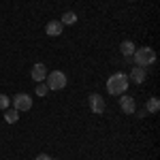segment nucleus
Segmentation results:
<instances>
[{
  "mask_svg": "<svg viewBox=\"0 0 160 160\" xmlns=\"http://www.w3.org/2000/svg\"><path fill=\"white\" fill-rule=\"evenodd\" d=\"M135 43L132 41H122V45H120V51H122L124 58H132V53H135Z\"/></svg>",
  "mask_w": 160,
  "mask_h": 160,
  "instance_id": "10",
  "label": "nucleus"
},
{
  "mask_svg": "<svg viewBox=\"0 0 160 160\" xmlns=\"http://www.w3.org/2000/svg\"><path fill=\"white\" fill-rule=\"evenodd\" d=\"M30 77H32V81H45V77H47V66L43 64V62H37L34 66H32V71H30Z\"/></svg>",
  "mask_w": 160,
  "mask_h": 160,
  "instance_id": "7",
  "label": "nucleus"
},
{
  "mask_svg": "<svg viewBox=\"0 0 160 160\" xmlns=\"http://www.w3.org/2000/svg\"><path fill=\"white\" fill-rule=\"evenodd\" d=\"M128 79L135 81V83H143V81H145V68H141V66H132Z\"/></svg>",
  "mask_w": 160,
  "mask_h": 160,
  "instance_id": "9",
  "label": "nucleus"
},
{
  "mask_svg": "<svg viewBox=\"0 0 160 160\" xmlns=\"http://www.w3.org/2000/svg\"><path fill=\"white\" fill-rule=\"evenodd\" d=\"M62 26H73L75 22H77V13H73V11H66L64 15H62Z\"/></svg>",
  "mask_w": 160,
  "mask_h": 160,
  "instance_id": "13",
  "label": "nucleus"
},
{
  "mask_svg": "<svg viewBox=\"0 0 160 160\" xmlns=\"http://www.w3.org/2000/svg\"><path fill=\"white\" fill-rule=\"evenodd\" d=\"M47 92H49L47 83H45V81H41V83L37 86V94H38V96H47Z\"/></svg>",
  "mask_w": 160,
  "mask_h": 160,
  "instance_id": "15",
  "label": "nucleus"
},
{
  "mask_svg": "<svg viewBox=\"0 0 160 160\" xmlns=\"http://www.w3.org/2000/svg\"><path fill=\"white\" fill-rule=\"evenodd\" d=\"M13 109H17V111H30L32 109V98H30V94H26V92L15 94V96H13Z\"/></svg>",
  "mask_w": 160,
  "mask_h": 160,
  "instance_id": "4",
  "label": "nucleus"
},
{
  "mask_svg": "<svg viewBox=\"0 0 160 160\" xmlns=\"http://www.w3.org/2000/svg\"><path fill=\"white\" fill-rule=\"evenodd\" d=\"M37 160H53V158H51L49 154H38V156H37Z\"/></svg>",
  "mask_w": 160,
  "mask_h": 160,
  "instance_id": "16",
  "label": "nucleus"
},
{
  "mask_svg": "<svg viewBox=\"0 0 160 160\" xmlns=\"http://www.w3.org/2000/svg\"><path fill=\"white\" fill-rule=\"evenodd\" d=\"M45 83H47L49 90H64L66 88V75L62 71H51L45 77Z\"/></svg>",
  "mask_w": 160,
  "mask_h": 160,
  "instance_id": "3",
  "label": "nucleus"
},
{
  "mask_svg": "<svg viewBox=\"0 0 160 160\" xmlns=\"http://www.w3.org/2000/svg\"><path fill=\"white\" fill-rule=\"evenodd\" d=\"M88 102H90L92 113H96V115L105 113V98H102L100 94H90V96H88Z\"/></svg>",
  "mask_w": 160,
  "mask_h": 160,
  "instance_id": "6",
  "label": "nucleus"
},
{
  "mask_svg": "<svg viewBox=\"0 0 160 160\" xmlns=\"http://www.w3.org/2000/svg\"><path fill=\"white\" fill-rule=\"evenodd\" d=\"M9 105H11V98H9L7 94H0V111L9 109Z\"/></svg>",
  "mask_w": 160,
  "mask_h": 160,
  "instance_id": "14",
  "label": "nucleus"
},
{
  "mask_svg": "<svg viewBox=\"0 0 160 160\" xmlns=\"http://www.w3.org/2000/svg\"><path fill=\"white\" fill-rule=\"evenodd\" d=\"M158 109H160V100L156 98V96H152V98H148V102H145V111L148 113H158Z\"/></svg>",
  "mask_w": 160,
  "mask_h": 160,
  "instance_id": "11",
  "label": "nucleus"
},
{
  "mask_svg": "<svg viewBox=\"0 0 160 160\" xmlns=\"http://www.w3.org/2000/svg\"><path fill=\"white\" fill-rule=\"evenodd\" d=\"M120 109L126 113V115H135L137 113V102L132 96L128 94H120Z\"/></svg>",
  "mask_w": 160,
  "mask_h": 160,
  "instance_id": "5",
  "label": "nucleus"
},
{
  "mask_svg": "<svg viewBox=\"0 0 160 160\" xmlns=\"http://www.w3.org/2000/svg\"><path fill=\"white\" fill-rule=\"evenodd\" d=\"M17 120H19V111L17 109H4V122L15 124Z\"/></svg>",
  "mask_w": 160,
  "mask_h": 160,
  "instance_id": "12",
  "label": "nucleus"
},
{
  "mask_svg": "<svg viewBox=\"0 0 160 160\" xmlns=\"http://www.w3.org/2000/svg\"><path fill=\"white\" fill-rule=\"evenodd\" d=\"M128 83H130V79H128L126 73H113L107 79V92L111 96H120L128 90Z\"/></svg>",
  "mask_w": 160,
  "mask_h": 160,
  "instance_id": "1",
  "label": "nucleus"
},
{
  "mask_svg": "<svg viewBox=\"0 0 160 160\" xmlns=\"http://www.w3.org/2000/svg\"><path fill=\"white\" fill-rule=\"evenodd\" d=\"M62 28H64V26H62L60 19H51L49 24L45 26V34H47V37H60Z\"/></svg>",
  "mask_w": 160,
  "mask_h": 160,
  "instance_id": "8",
  "label": "nucleus"
},
{
  "mask_svg": "<svg viewBox=\"0 0 160 160\" xmlns=\"http://www.w3.org/2000/svg\"><path fill=\"white\" fill-rule=\"evenodd\" d=\"M132 62H135L137 66H141V68H148L149 64L156 62V51L152 49V47H139L132 53Z\"/></svg>",
  "mask_w": 160,
  "mask_h": 160,
  "instance_id": "2",
  "label": "nucleus"
},
{
  "mask_svg": "<svg viewBox=\"0 0 160 160\" xmlns=\"http://www.w3.org/2000/svg\"><path fill=\"white\" fill-rule=\"evenodd\" d=\"M130 2H132V0H130Z\"/></svg>",
  "mask_w": 160,
  "mask_h": 160,
  "instance_id": "17",
  "label": "nucleus"
}]
</instances>
